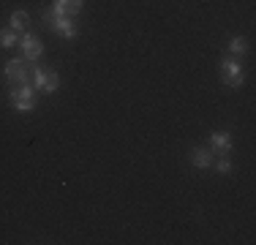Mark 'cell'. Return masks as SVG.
<instances>
[{"instance_id":"cell-3","label":"cell","mask_w":256,"mask_h":245,"mask_svg":"<svg viewBox=\"0 0 256 245\" xmlns=\"http://www.w3.org/2000/svg\"><path fill=\"white\" fill-rule=\"evenodd\" d=\"M41 22H44L52 33H58L60 38H66V41H74L76 33H79L76 22L71 20V16H52L50 11H41Z\"/></svg>"},{"instance_id":"cell-1","label":"cell","mask_w":256,"mask_h":245,"mask_svg":"<svg viewBox=\"0 0 256 245\" xmlns=\"http://www.w3.org/2000/svg\"><path fill=\"white\" fill-rule=\"evenodd\" d=\"M36 93H38V90L33 88V82L14 84V88L8 90V101H11V106H14V112H20V114L33 112L36 109Z\"/></svg>"},{"instance_id":"cell-6","label":"cell","mask_w":256,"mask_h":245,"mask_svg":"<svg viewBox=\"0 0 256 245\" xmlns=\"http://www.w3.org/2000/svg\"><path fill=\"white\" fill-rule=\"evenodd\" d=\"M82 8H84V0H52V6L46 11L52 16H71L74 20Z\"/></svg>"},{"instance_id":"cell-9","label":"cell","mask_w":256,"mask_h":245,"mask_svg":"<svg viewBox=\"0 0 256 245\" xmlns=\"http://www.w3.org/2000/svg\"><path fill=\"white\" fill-rule=\"evenodd\" d=\"M226 52L232 54V58H242V54L248 52V38L246 36H232L229 44H226Z\"/></svg>"},{"instance_id":"cell-13","label":"cell","mask_w":256,"mask_h":245,"mask_svg":"<svg viewBox=\"0 0 256 245\" xmlns=\"http://www.w3.org/2000/svg\"><path fill=\"white\" fill-rule=\"evenodd\" d=\"M210 169H216V174H229V172H232L229 156H218V158H212V166H210Z\"/></svg>"},{"instance_id":"cell-12","label":"cell","mask_w":256,"mask_h":245,"mask_svg":"<svg viewBox=\"0 0 256 245\" xmlns=\"http://www.w3.org/2000/svg\"><path fill=\"white\" fill-rule=\"evenodd\" d=\"M58 88H60V74L50 68V74H46V84H44L41 93H44V96H54V93H58Z\"/></svg>"},{"instance_id":"cell-11","label":"cell","mask_w":256,"mask_h":245,"mask_svg":"<svg viewBox=\"0 0 256 245\" xmlns=\"http://www.w3.org/2000/svg\"><path fill=\"white\" fill-rule=\"evenodd\" d=\"M16 44H20V33H16V30H11V28L0 30V46L11 49V46H16Z\"/></svg>"},{"instance_id":"cell-4","label":"cell","mask_w":256,"mask_h":245,"mask_svg":"<svg viewBox=\"0 0 256 245\" xmlns=\"http://www.w3.org/2000/svg\"><path fill=\"white\" fill-rule=\"evenodd\" d=\"M16 46H20V52H22L20 58L25 60V63H30V66H36L41 58H44V44H41V38L36 33H22Z\"/></svg>"},{"instance_id":"cell-2","label":"cell","mask_w":256,"mask_h":245,"mask_svg":"<svg viewBox=\"0 0 256 245\" xmlns=\"http://www.w3.org/2000/svg\"><path fill=\"white\" fill-rule=\"evenodd\" d=\"M218 71H221V82L226 84V88H242V82H246V74H242V66H240V58H221V63H218Z\"/></svg>"},{"instance_id":"cell-8","label":"cell","mask_w":256,"mask_h":245,"mask_svg":"<svg viewBox=\"0 0 256 245\" xmlns=\"http://www.w3.org/2000/svg\"><path fill=\"white\" fill-rule=\"evenodd\" d=\"M212 158H216V152L210 147H191V152H188V161H191L194 169H210Z\"/></svg>"},{"instance_id":"cell-5","label":"cell","mask_w":256,"mask_h":245,"mask_svg":"<svg viewBox=\"0 0 256 245\" xmlns=\"http://www.w3.org/2000/svg\"><path fill=\"white\" fill-rule=\"evenodd\" d=\"M30 63H25L22 58H11L8 63H6V68H3V76H6V82L8 84H25L30 82V68H28Z\"/></svg>"},{"instance_id":"cell-7","label":"cell","mask_w":256,"mask_h":245,"mask_svg":"<svg viewBox=\"0 0 256 245\" xmlns=\"http://www.w3.org/2000/svg\"><path fill=\"white\" fill-rule=\"evenodd\" d=\"M207 147H210L212 152H218V156H229L232 147H234V139H232L229 131H216L207 139Z\"/></svg>"},{"instance_id":"cell-10","label":"cell","mask_w":256,"mask_h":245,"mask_svg":"<svg viewBox=\"0 0 256 245\" xmlns=\"http://www.w3.org/2000/svg\"><path fill=\"white\" fill-rule=\"evenodd\" d=\"M8 28L16 30V33H25L30 28V14L28 11H14V14L8 16Z\"/></svg>"}]
</instances>
